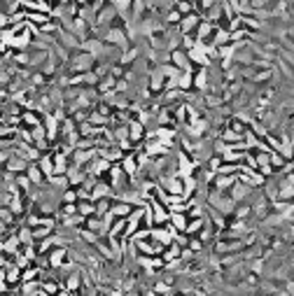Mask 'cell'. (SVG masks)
Here are the masks:
<instances>
[{
    "instance_id": "obj_6",
    "label": "cell",
    "mask_w": 294,
    "mask_h": 296,
    "mask_svg": "<svg viewBox=\"0 0 294 296\" xmlns=\"http://www.w3.org/2000/svg\"><path fill=\"white\" fill-rule=\"evenodd\" d=\"M7 159H9V152H5V149H0V163H2V161L7 163Z\"/></svg>"
},
{
    "instance_id": "obj_3",
    "label": "cell",
    "mask_w": 294,
    "mask_h": 296,
    "mask_svg": "<svg viewBox=\"0 0 294 296\" xmlns=\"http://www.w3.org/2000/svg\"><path fill=\"white\" fill-rule=\"evenodd\" d=\"M40 168H42V173H45V175H52V168H54V166H52V159H42V163H40Z\"/></svg>"
},
{
    "instance_id": "obj_2",
    "label": "cell",
    "mask_w": 294,
    "mask_h": 296,
    "mask_svg": "<svg viewBox=\"0 0 294 296\" xmlns=\"http://www.w3.org/2000/svg\"><path fill=\"white\" fill-rule=\"evenodd\" d=\"M26 173H28V179L31 182H42V168L40 166H35V163H28V168H26Z\"/></svg>"
},
{
    "instance_id": "obj_1",
    "label": "cell",
    "mask_w": 294,
    "mask_h": 296,
    "mask_svg": "<svg viewBox=\"0 0 294 296\" xmlns=\"http://www.w3.org/2000/svg\"><path fill=\"white\" fill-rule=\"evenodd\" d=\"M28 159H24V156H21V154H9V159H7V168H5V171H9V173H14V175H17V173H24L28 168Z\"/></svg>"
},
{
    "instance_id": "obj_5",
    "label": "cell",
    "mask_w": 294,
    "mask_h": 296,
    "mask_svg": "<svg viewBox=\"0 0 294 296\" xmlns=\"http://www.w3.org/2000/svg\"><path fill=\"white\" fill-rule=\"evenodd\" d=\"M5 100H7V89L0 87V103H5Z\"/></svg>"
},
{
    "instance_id": "obj_4",
    "label": "cell",
    "mask_w": 294,
    "mask_h": 296,
    "mask_svg": "<svg viewBox=\"0 0 294 296\" xmlns=\"http://www.w3.org/2000/svg\"><path fill=\"white\" fill-rule=\"evenodd\" d=\"M61 259H63V250H59L56 254H52V264H54V266H59V261H61Z\"/></svg>"
}]
</instances>
